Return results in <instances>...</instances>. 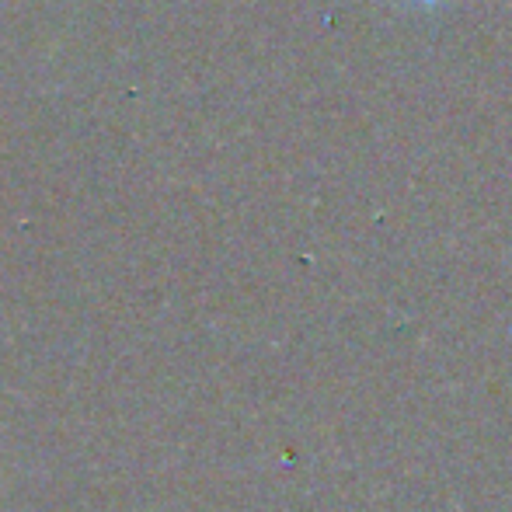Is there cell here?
<instances>
[{
	"label": "cell",
	"instance_id": "cell-1",
	"mask_svg": "<svg viewBox=\"0 0 512 512\" xmlns=\"http://www.w3.org/2000/svg\"><path fill=\"white\" fill-rule=\"evenodd\" d=\"M425 4H436V0H425Z\"/></svg>",
	"mask_w": 512,
	"mask_h": 512
}]
</instances>
